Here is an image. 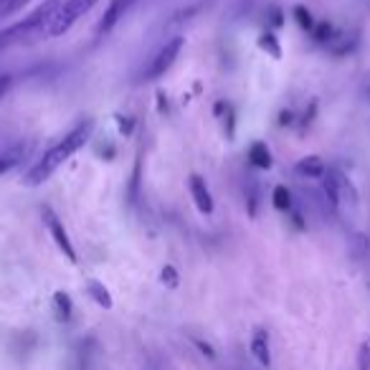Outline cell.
<instances>
[{"label": "cell", "instance_id": "obj_1", "mask_svg": "<svg viewBox=\"0 0 370 370\" xmlns=\"http://www.w3.org/2000/svg\"><path fill=\"white\" fill-rule=\"evenodd\" d=\"M92 130H94V125L87 119V122H79L71 132L63 134L61 140L56 142V145H51V147H48L31 167H28V173L23 175V185L36 188V185H41V183H46L48 178H51V175H54L56 170L74 155V152H79L81 147L87 145L89 137H92Z\"/></svg>", "mask_w": 370, "mask_h": 370}, {"label": "cell", "instance_id": "obj_2", "mask_svg": "<svg viewBox=\"0 0 370 370\" xmlns=\"http://www.w3.org/2000/svg\"><path fill=\"white\" fill-rule=\"evenodd\" d=\"M61 3L63 0H43L39 8L33 10V13H28L23 21H18V23H13L10 28H6V31L0 33V48L10 46V43H16V41L25 39V36H31V33L46 31L48 21L54 18V13L59 10Z\"/></svg>", "mask_w": 370, "mask_h": 370}, {"label": "cell", "instance_id": "obj_3", "mask_svg": "<svg viewBox=\"0 0 370 370\" xmlns=\"http://www.w3.org/2000/svg\"><path fill=\"white\" fill-rule=\"evenodd\" d=\"M99 0H63L61 6H59V10L54 13V18L48 21L46 25V36L48 39H56V36H63L66 31H71L74 28V23L79 21V18H84L89 13V10L94 8Z\"/></svg>", "mask_w": 370, "mask_h": 370}, {"label": "cell", "instance_id": "obj_4", "mask_svg": "<svg viewBox=\"0 0 370 370\" xmlns=\"http://www.w3.org/2000/svg\"><path fill=\"white\" fill-rule=\"evenodd\" d=\"M183 46H185V39H183V36H173L170 41H165V43L160 46L158 54L150 59V63H147V69H145V79L147 81L163 79L167 71L173 69V63L178 61Z\"/></svg>", "mask_w": 370, "mask_h": 370}, {"label": "cell", "instance_id": "obj_5", "mask_svg": "<svg viewBox=\"0 0 370 370\" xmlns=\"http://www.w3.org/2000/svg\"><path fill=\"white\" fill-rule=\"evenodd\" d=\"M43 223H46V229H48V234H51V238L56 241V246H59V251L66 256V259L71 261V264H76L79 261V256H76V249H74V244H71V238H69V234H66V229H63V223H61V218L56 216L51 208H43Z\"/></svg>", "mask_w": 370, "mask_h": 370}, {"label": "cell", "instance_id": "obj_6", "mask_svg": "<svg viewBox=\"0 0 370 370\" xmlns=\"http://www.w3.org/2000/svg\"><path fill=\"white\" fill-rule=\"evenodd\" d=\"M137 3H140V0H110L102 21L96 23V36H107V33H110L112 28L132 10V6H137Z\"/></svg>", "mask_w": 370, "mask_h": 370}, {"label": "cell", "instance_id": "obj_7", "mask_svg": "<svg viewBox=\"0 0 370 370\" xmlns=\"http://www.w3.org/2000/svg\"><path fill=\"white\" fill-rule=\"evenodd\" d=\"M188 188H190V196H193V201H196L198 211L205 213V216H211V213H213V196H211V190H208V185H205L203 178H201V175H190Z\"/></svg>", "mask_w": 370, "mask_h": 370}, {"label": "cell", "instance_id": "obj_8", "mask_svg": "<svg viewBox=\"0 0 370 370\" xmlns=\"http://www.w3.org/2000/svg\"><path fill=\"white\" fill-rule=\"evenodd\" d=\"M251 355L264 368L271 365V345H269V332L264 327H256L251 332Z\"/></svg>", "mask_w": 370, "mask_h": 370}, {"label": "cell", "instance_id": "obj_9", "mask_svg": "<svg viewBox=\"0 0 370 370\" xmlns=\"http://www.w3.org/2000/svg\"><path fill=\"white\" fill-rule=\"evenodd\" d=\"M25 155H28V145H23V142H18V145L0 152V178L8 175L10 170H16L25 160Z\"/></svg>", "mask_w": 370, "mask_h": 370}, {"label": "cell", "instance_id": "obj_10", "mask_svg": "<svg viewBox=\"0 0 370 370\" xmlns=\"http://www.w3.org/2000/svg\"><path fill=\"white\" fill-rule=\"evenodd\" d=\"M294 173L302 175V178H322L327 173V167H325V163L317 155H309V158H302L294 165Z\"/></svg>", "mask_w": 370, "mask_h": 370}, {"label": "cell", "instance_id": "obj_11", "mask_svg": "<svg viewBox=\"0 0 370 370\" xmlns=\"http://www.w3.org/2000/svg\"><path fill=\"white\" fill-rule=\"evenodd\" d=\"M87 291H89V297H92V300H94L99 307L112 309V294L107 291V287H104L102 282H96V279H89Z\"/></svg>", "mask_w": 370, "mask_h": 370}, {"label": "cell", "instance_id": "obj_12", "mask_svg": "<svg viewBox=\"0 0 370 370\" xmlns=\"http://www.w3.org/2000/svg\"><path fill=\"white\" fill-rule=\"evenodd\" d=\"M249 160H251L256 167H271V152L264 142H254L249 147Z\"/></svg>", "mask_w": 370, "mask_h": 370}, {"label": "cell", "instance_id": "obj_13", "mask_svg": "<svg viewBox=\"0 0 370 370\" xmlns=\"http://www.w3.org/2000/svg\"><path fill=\"white\" fill-rule=\"evenodd\" d=\"M54 309H56V317L61 320V322H69L71 320V297L66 291H56L54 294Z\"/></svg>", "mask_w": 370, "mask_h": 370}, {"label": "cell", "instance_id": "obj_14", "mask_svg": "<svg viewBox=\"0 0 370 370\" xmlns=\"http://www.w3.org/2000/svg\"><path fill=\"white\" fill-rule=\"evenodd\" d=\"M271 201H274V208H279V211H289L291 208V193L284 185H276L274 193H271Z\"/></svg>", "mask_w": 370, "mask_h": 370}, {"label": "cell", "instance_id": "obj_15", "mask_svg": "<svg viewBox=\"0 0 370 370\" xmlns=\"http://www.w3.org/2000/svg\"><path fill=\"white\" fill-rule=\"evenodd\" d=\"M358 370H370V332L358 350Z\"/></svg>", "mask_w": 370, "mask_h": 370}, {"label": "cell", "instance_id": "obj_16", "mask_svg": "<svg viewBox=\"0 0 370 370\" xmlns=\"http://www.w3.org/2000/svg\"><path fill=\"white\" fill-rule=\"evenodd\" d=\"M28 0H0V16H13L23 8Z\"/></svg>", "mask_w": 370, "mask_h": 370}, {"label": "cell", "instance_id": "obj_17", "mask_svg": "<svg viewBox=\"0 0 370 370\" xmlns=\"http://www.w3.org/2000/svg\"><path fill=\"white\" fill-rule=\"evenodd\" d=\"M160 279H163V284H165V287H170V289H175V287H178V282H181V279H178V271H175V267H170V264H167V267L160 271Z\"/></svg>", "mask_w": 370, "mask_h": 370}, {"label": "cell", "instance_id": "obj_18", "mask_svg": "<svg viewBox=\"0 0 370 370\" xmlns=\"http://www.w3.org/2000/svg\"><path fill=\"white\" fill-rule=\"evenodd\" d=\"M261 48H269L271 56L279 59V46H276V39L271 36V33H264V36H261Z\"/></svg>", "mask_w": 370, "mask_h": 370}, {"label": "cell", "instance_id": "obj_19", "mask_svg": "<svg viewBox=\"0 0 370 370\" xmlns=\"http://www.w3.org/2000/svg\"><path fill=\"white\" fill-rule=\"evenodd\" d=\"M294 16H297L300 25H305V28H312V25H315V21H312V16H309V10H305V8H294Z\"/></svg>", "mask_w": 370, "mask_h": 370}, {"label": "cell", "instance_id": "obj_20", "mask_svg": "<svg viewBox=\"0 0 370 370\" xmlns=\"http://www.w3.org/2000/svg\"><path fill=\"white\" fill-rule=\"evenodd\" d=\"M10 89V74H0V99L8 94Z\"/></svg>", "mask_w": 370, "mask_h": 370}]
</instances>
